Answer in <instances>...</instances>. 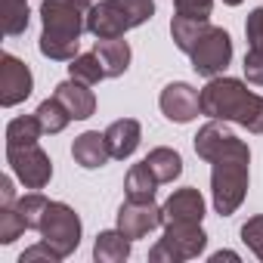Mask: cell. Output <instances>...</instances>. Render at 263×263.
I'll use <instances>...</instances> for the list:
<instances>
[{"label": "cell", "instance_id": "1", "mask_svg": "<svg viewBox=\"0 0 263 263\" xmlns=\"http://www.w3.org/2000/svg\"><path fill=\"white\" fill-rule=\"evenodd\" d=\"M195 155L211 164V201L220 217H232L245 195H248V167H251V149L245 140H238L226 121L211 118L195 134Z\"/></svg>", "mask_w": 263, "mask_h": 263}, {"label": "cell", "instance_id": "2", "mask_svg": "<svg viewBox=\"0 0 263 263\" xmlns=\"http://www.w3.org/2000/svg\"><path fill=\"white\" fill-rule=\"evenodd\" d=\"M201 115L238 124L251 134H263V96L251 93L248 84L238 78H208L201 90Z\"/></svg>", "mask_w": 263, "mask_h": 263}, {"label": "cell", "instance_id": "3", "mask_svg": "<svg viewBox=\"0 0 263 263\" xmlns=\"http://www.w3.org/2000/svg\"><path fill=\"white\" fill-rule=\"evenodd\" d=\"M87 10L81 0H44L41 4V41L37 50L53 62H71L81 56V34L87 31Z\"/></svg>", "mask_w": 263, "mask_h": 263}, {"label": "cell", "instance_id": "4", "mask_svg": "<svg viewBox=\"0 0 263 263\" xmlns=\"http://www.w3.org/2000/svg\"><path fill=\"white\" fill-rule=\"evenodd\" d=\"M155 16V0H99L87 10V31L93 37H124Z\"/></svg>", "mask_w": 263, "mask_h": 263}, {"label": "cell", "instance_id": "5", "mask_svg": "<svg viewBox=\"0 0 263 263\" xmlns=\"http://www.w3.org/2000/svg\"><path fill=\"white\" fill-rule=\"evenodd\" d=\"M37 232H41V241H47V245L65 260V257H71V254L78 251L84 226H81V217L74 214L71 204H65V201H50V208H47L44 223H41Z\"/></svg>", "mask_w": 263, "mask_h": 263}, {"label": "cell", "instance_id": "6", "mask_svg": "<svg viewBox=\"0 0 263 263\" xmlns=\"http://www.w3.org/2000/svg\"><path fill=\"white\" fill-rule=\"evenodd\" d=\"M189 59H192V68L201 78L223 74L229 68V62H232V37H229V31H223L217 25H208V31L189 50Z\"/></svg>", "mask_w": 263, "mask_h": 263}, {"label": "cell", "instance_id": "7", "mask_svg": "<svg viewBox=\"0 0 263 263\" xmlns=\"http://www.w3.org/2000/svg\"><path fill=\"white\" fill-rule=\"evenodd\" d=\"M7 164H10L13 177L25 189H44L53 180V161L37 143H31V146H7Z\"/></svg>", "mask_w": 263, "mask_h": 263}, {"label": "cell", "instance_id": "8", "mask_svg": "<svg viewBox=\"0 0 263 263\" xmlns=\"http://www.w3.org/2000/svg\"><path fill=\"white\" fill-rule=\"evenodd\" d=\"M34 90V74L31 68L13 56V53H4L0 56V105L4 108H13L19 102H25Z\"/></svg>", "mask_w": 263, "mask_h": 263}, {"label": "cell", "instance_id": "9", "mask_svg": "<svg viewBox=\"0 0 263 263\" xmlns=\"http://www.w3.org/2000/svg\"><path fill=\"white\" fill-rule=\"evenodd\" d=\"M158 226H164L161 220V208L155 204V198L149 201H137V198H127L121 208H118V229L127 235V238H146L149 232H155Z\"/></svg>", "mask_w": 263, "mask_h": 263}, {"label": "cell", "instance_id": "10", "mask_svg": "<svg viewBox=\"0 0 263 263\" xmlns=\"http://www.w3.org/2000/svg\"><path fill=\"white\" fill-rule=\"evenodd\" d=\"M158 105H161V111H164L167 121L189 124V121H195L201 115V93L192 84H186V81H174V84H167L161 90Z\"/></svg>", "mask_w": 263, "mask_h": 263}, {"label": "cell", "instance_id": "11", "mask_svg": "<svg viewBox=\"0 0 263 263\" xmlns=\"http://www.w3.org/2000/svg\"><path fill=\"white\" fill-rule=\"evenodd\" d=\"M161 220H164V226L167 223H201L204 220V198H201V192L192 189V186L174 189L171 198L161 204Z\"/></svg>", "mask_w": 263, "mask_h": 263}, {"label": "cell", "instance_id": "12", "mask_svg": "<svg viewBox=\"0 0 263 263\" xmlns=\"http://www.w3.org/2000/svg\"><path fill=\"white\" fill-rule=\"evenodd\" d=\"M164 241L177 251L180 263L201 257L208 248V232L201 229V223H167L164 226Z\"/></svg>", "mask_w": 263, "mask_h": 263}, {"label": "cell", "instance_id": "13", "mask_svg": "<svg viewBox=\"0 0 263 263\" xmlns=\"http://www.w3.org/2000/svg\"><path fill=\"white\" fill-rule=\"evenodd\" d=\"M140 140H143V127H140L137 118H118V121H111L108 130H105L108 152H111V158H118V161H124V158L134 155V152L140 149Z\"/></svg>", "mask_w": 263, "mask_h": 263}, {"label": "cell", "instance_id": "14", "mask_svg": "<svg viewBox=\"0 0 263 263\" xmlns=\"http://www.w3.org/2000/svg\"><path fill=\"white\" fill-rule=\"evenodd\" d=\"M71 158L74 164H81L84 171H99L108 164L111 152H108V143H105V134H99V130H87V134L74 137L71 143Z\"/></svg>", "mask_w": 263, "mask_h": 263}, {"label": "cell", "instance_id": "15", "mask_svg": "<svg viewBox=\"0 0 263 263\" xmlns=\"http://www.w3.org/2000/svg\"><path fill=\"white\" fill-rule=\"evenodd\" d=\"M53 96H59V99H62V105L71 111V118H74V121H87V118H93V115H96V96H93V90H90L87 84L74 81V78H68V81H62V84H56V93H53Z\"/></svg>", "mask_w": 263, "mask_h": 263}, {"label": "cell", "instance_id": "16", "mask_svg": "<svg viewBox=\"0 0 263 263\" xmlns=\"http://www.w3.org/2000/svg\"><path fill=\"white\" fill-rule=\"evenodd\" d=\"M93 53L99 56L105 78H121L130 68V59H134V50H130V44L124 37H96Z\"/></svg>", "mask_w": 263, "mask_h": 263}, {"label": "cell", "instance_id": "17", "mask_svg": "<svg viewBox=\"0 0 263 263\" xmlns=\"http://www.w3.org/2000/svg\"><path fill=\"white\" fill-rule=\"evenodd\" d=\"M130 245H134V238H127L121 229H105L93 241V260L96 263H124L130 257Z\"/></svg>", "mask_w": 263, "mask_h": 263}, {"label": "cell", "instance_id": "18", "mask_svg": "<svg viewBox=\"0 0 263 263\" xmlns=\"http://www.w3.org/2000/svg\"><path fill=\"white\" fill-rule=\"evenodd\" d=\"M158 177L152 174V167L146 164V161H140V164H134L127 171V177H124V192H127V198H137V201H149V198H155V192H158Z\"/></svg>", "mask_w": 263, "mask_h": 263}, {"label": "cell", "instance_id": "19", "mask_svg": "<svg viewBox=\"0 0 263 263\" xmlns=\"http://www.w3.org/2000/svg\"><path fill=\"white\" fill-rule=\"evenodd\" d=\"M143 161L152 167V174L158 177V183H174V180H180V174H183V158H180V152H177V149H167V146L152 149Z\"/></svg>", "mask_w": 263, "mask_h": 263}, {"label": "cell", "instance_id": "20", "mask_svg": "<svg viewBox=\"0 0 263 263\" xmlns=\"http://www.w3.org/2000/svg\"><path fill=\"white\" fill-rule=\"evenodd\" d=\"M208 19H189V16H177L174 13V22H171V37L177 44V50H183L189 56V50L198 44V37L208 31Z\"/></svg>", "mask_w": 263, "mask_h": 263}, {"label": "cell", "instance_id": "21", "mask_svg": "<svg viewBox=\"0 0 263 263\" xmlns=\"http://www.w3.org/2000/svg\"><path fill=\"white\" fill-rule=\"evenodd\" d=\"M37 121H41V127H44V134H62V130L68 127V121H74L71 118V111L62 105V99L59 96H50V99H44L41 105H37Z\"/></svg>", "mask_w": 263, "mask_h": 263}, {"label": "cell", "instance_id": "22", "mask_svg": "<svg viewBox=\"0 0 263 263\" xmlns=\"http://www.w3.org/2000/svg\"><path fill=\"white\" fill-rule=\"evenodd\" d=\"M44 137L37 115H19L7 124V146H31Z\"/></svg>", "mask_w": 263, "mask_h": 263}, {"label": "cell", "instance_id": "23", "mask_svg": "<svg viewBox=\"0 0 263 263\" xmlns=\"http://www.w3.org/2000/svg\"><path fill=\"white\" fill-rule=\"evenodd\" d=\"M68 74H71L74 81L87 84V87H96L99 81H105V68H102V62H99L96 53H81V56H74L71 65H68Z\"/></svg>", "mask_w": 263, "mask_h": 263}, {"label": "cell", "instance_id": "24", "mask_svg": "<svg viewBox=\"0 0 263 263\" xmlns=\"http://www.w3.org/2000/svg\"><path fill=\"white\" fill-rule=\"evenodd\" d=\"M4 34L7 37H19L28 28L31 10H28V0H4Z\"/></svg>", "mask_w": 263, "mask_h": 263}, {"label": "cell", "instance_id": "25", "mask_svg": "<svg viewBox=\"0 0 263 263\" xmlns=\"http://www.w3.org/2000/svg\"><path fill=\"white\" fill-rule=\"evenodd\" d=\"M13 208L19 211V217L25 220V226H28V229H41V223H44V214H47V208H50V198H47V195H41V192L34 189V192L22 195V198H19Z\"/></svg>", "mask_w": 263, "mask_h": 263}, {"label": "cell", "instance_id": "26", "mask_svg": "<svg viewBox=\"0 0 263 263\" xmlns=\"http://www.w3.org/2000/svg\"><path fill=\"white\" fill-rule=\"evenodd\" d=\"M25 220L19 217L16 208H0V245H13L25 232Z\"/></svg>", "mask_w": 263, "mask_h": 263}, {"label": "cell", "instance_id": "27", "mask_svg": "<svg viewBox=\"0 0 263 263\" xmlns=\"http://www.w3.org/2000/svg\"><path fill=\"white\" fill-rule=\"evenodd\" d=\"M241 241L248 245V251H251L257 260H263V214L251 217V220L241 226Z\"/></svg>", "mask_w": 263, "mask_h": 263}, {"label": "cell", "instance_id": "28", "mask_svg": "<svg viewBox=\"0 0 263 263\" xmlns=\"http://www.w3.org/2000/svg\"><path fill=\"white\" fill-rule=\"evenodd\" d=\"M214 10V0H174V13L189 19H208Z\"/></svg>", "mask_w": 263, "mask_h": 263}, {"label": "cell", "instance_id": "29", "mask_svg": "<svg viewBox=\"0 0 263 263\" xmlns=\"http://www.w3.org/2000/svg\"><path fill=\"white\" fill-rule=\"evenodd\" d=\"M245 34H248V44H251V50L263 53V7L248 13V22H245Z\"/></svg>", "mask_w": 263, "mask_h": 263}, {"label": "cell", "instance_id": "30", "mask_svg": "<svg viewBox=\"0 0 263 263\" xmlns=\"http://www.w3.org/2000/svg\"><path fill=\"white\" fill-rule=\"evenodd\" d=\"M37 260H44V263H59L62 257H59L47 241H37V245L25 248V251H22V257H19V263H37Z\"/></svg>", "mask_w": 263, "mask_h": 263}, {"label": "cell", "instance_id": "31", "mask_svg": "<svg viewBox=\"0 0 263 263\" xmlns=\"http://www.w3.org/2000/svg\"><path fill=\"white\" fill-rule=\"evenodd\" d=\"M245 78H248V84H254V87H263V53H257V50H248V56H245Z\"/></svg>", "mask_w": 263, "mask_h": 263}, {"label": "cell", "instance_id": "32", "mask_svg": "<svg viewBox=\"0 0 263 263\" xmlns=\"http://www.w3.org/2000/svg\"><path fill=\"white\" fill-rule=\"evenodd\" d=\"M149 260H152V263H180L177 251H174V248H171L164 238H161V241H158V245L149 251Z\"/></svg>", "mask_w": 263, "mask_h": 263}, {"label": "cell", "instance_id": "33", "mask_svg": "<svg viewBox=\"0 0 263 263\" xmlns=\"http://www.w3.org/2000/svg\"><path fill=\"white\" fill-rule=\"evenodd\" d=\"M19 198H16V186H13V177H0V208H13Z\"/></svg>", "mask_w": 263, "mask_h": 263}, {"label": "cell", "instance_id": "34", "mask_svg": "<svg viewBox=\"0 0 263 263\" xmlns=\"http://www.w3.org/2000/svg\"><path fill=\"white\" fill-rule=\"evenodd\" d=\"M220 260H238V254L235 251H217V254H211V263H220Z\"/></svg>", "mask_w": 263, "mask_h": 263}, {"label": "cell", "instance_id": "35", "mask_svg": "<svg viewBox=\"0 0 263 263\" xmlns=\"http://www.w3.org/2000/svg\"><path fill=\"white\" fill-rule=\"evenodd\" d=\"M226 7H238V4H245V0H223Z\"/></svg>", "mask_w": 263, "mask_h": 263}, {"label": "cell", "instance_id": "36", "mask_svg": "<svg viewBox=\"0 0 263 263\" xmlns=\"http://www.w3.org/2000/svg\"><path fill=\"white\" fill-rule=\"evenodd\" d=\"M81 4H84V7H93V4H96V0H81Z\"/></svg>", "mask_w": 263, "mask_h": 263}]
</instances>
